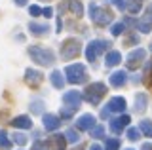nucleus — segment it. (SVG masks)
<instances>
[{"instance_id":"obj_1","label":"nucleus","mask_w":152,"mask_h":150,"mask_svg":"<svg viewBox=\"0 0 152 150\" xmlns=\"http://www.w3.org/2000/svg\"><path fill=\"white\" fill-rule=\"evenodd\" d=\"M28 53H31L32 59H34L36 63H40V65H51V63H53V55H51V51H46L44 48H31Z\"/></svg>"},{"instance_id":"obj_2","label":"nucleus","mask_w":152,"mask_h":150,"mask_svg":"<svg viewBox=\"0 0 152 150\" xmlns=\"http://www.w3.org/2000/svg\"><path fill=\"white\" fill-rule=\"evenodd\" d=\"M66 74H69V80L70 82H82L84 78H86V68H84V65H80V63H76V65H70L69 68H66Z\"/></svg>"},{"instance_id":"obj_3","label":"nucleus","mask_w":152,"mask_h":150,"mask_svg":"<svg viewBox=\"0 0 152 150\" xmlns=\"http://www.w3.org/2000/svg\"><path fill=\"white\" fill-rule=\"evenodd\" d=\"M104 95V86L103 84H93V86H89L88 90V101L89 103H99V99Z\"/></svg>"},{"instance_id":"obj_4","label":"nucleus","mask_w":152,"mask_h":150,"mask_svg":"<svg viewBox=\"0 0 152 150\" xmlns=\"http://www.w3.org/2000/svg\"><path fill=\"white\" fill-rule=\"evenodd\" d=\"M78 53H80V44L78 42H74V40L65 42V46H63V57L65 59H70V57H74V55H78Z\"/></svg>"},{"instance_id":"obj_5","label":"nucleus","mask_w":152,"mask_h":150,"mask_svg":"<svg viewBox=\"0 0 152 150\" xmlns=\"http://www.w3.org/2000/svg\"><path fill=\"white\" fill-rule=\"evenodd\" d=\"M108 44H104V42H101V40H97V42H93V44H89V48H88V51H86V55H88V59L89 61H93L95 57H97L101 51L107 48Z\"/></svg>"},{"instance_id":"obj_6","label":"nucleus","mask_w":152,"mask_h":150,"mask_svg":"<svg viewBox=\"0 0 152 150\" xmlns=\"http://www.w3.org/2000/svg\"><path fill=\"white\" fill-rule=\"evenodd\" d=\"M129 124V118L127 116H124V118H118V120H112V124H110V129L114 131V133H120V131L126 127V125Z\"/></svg>"},{"instance_id":"obj_7","label":"nucleus","mask_w":152,"mask_h":150,"mask_svg":"<svg viewBox=\"0 0 152 150\" xmlns=\"http://www.w3.org/2000/svg\"><path fill=\"white\" fill-rule=\"evenodd\" d=\"M93 124H95V118L91 114H86V116H82V118L78 120V127L80 129H91Z\"/></svg>"},{"instance_id":"obj_8","label":"nucleus","mask_w":152,"mask_h":150,"mask_svg":"<svg viewBox=\"0 0 152 150\" xmlns=\"http://www.w3.org/2000/svg\"><path fill=\"white\" fill-rule=\"evenodd\" d=\"M126 108V101L122 97H114V99L108 103V110H114V112H120Z\"/></svg>"},{"instance_id":"obj_9","label":"nucleus","mask_w":152,"mask_h":150,"mask_svg":"<svg viewBox=\"0 0 152 150\" xmlns=\"http://www.w3.org/2000/svg\"><path fill=\"white\" fill-rule=\"evenodd\" d=\"M150 23H152V6L146 10V17H145V19L139 21L141 31H142V32H148V31H150Z\"/></svg>"},{"instance_id":"obj_10","label":"nucleus","mask_w":152,"mask_h":150,"mask_svg":"<svg viewBox=\"0 0 152 150\" xmlns=\"http://www.w3.org/2000/svg\"><path fill=\"white\" fill-rule=\"evenodd\" d=\"M63 101L65 103H70V106H72V108H78V105H80V93H76V91L66 93V95L63 97Z\"/></svg>"},{"instance_id":"obj_11","label":"nucleus","mask_w":152,"mask_h":150,"mask_svg":"<svg viewBox=\"0 0 152 150\" xmlns=\"http://www.w3.org/2000/svg\"><path fill=\"white\" fill-rule=\"evenodd\" d=\"M44 127L46 129H57V127H59V120H57L55 118V116H51V114H48L46 116V118H44Z\"/></svg>"},{"instance_id":"obj_12","label":"nucleus","mask_w":152,"mask_h":150,"mask_svg":"<svg viewBox=\"0 0 152 150\" xmlns=\"http://www.w3.org/2000/svg\"><path fill=\"white\" fill-rule=\"evenodd\" d=\"M120 59H122L120 51H110V53L107 55V65H108V67H114V65L120 63Z\"/></svg>"},{"instance_id":"obj_13","label":"nucleus","mask_w":152,"mask_h":150,"mask_svg":"<svg viewBox=\"0 0 152 150\" xmlns=\"http://www.w3.org/2000/svg\"><path fill=\"white\" fill-rule=\"evenodd\" d=\"M12 124L15 125V127H31L32 122H31V118H27V116H19V118H15Z\"/></svg>"},{"instance_id":"obj_14","label":"nucleus","mask_w":152,"mask_h":150,"mask_svg":"<svg viewBox=\"0 0 152 150\" xmlns=\"http://www.w3.org/2000/svg\"><path fill=\"white\" fill-rule=\"evenodd\" d=\"M124 82H126V72H116V74H112V76H110V84H112V86H116V87H120Z\"/></svg>"},{"instance_id":"obj_15","label":"nucleus","mask_w":152,"mask_h":150,"mask_svg":"<svg viewBox=\"0 0 152 150\" xmlns=\"http://www.w3.org/2000/svg\"><path fill=\"white\" fill-rule=\"evenodd\" d=\"M142 57H145V51H142V50H135L129 55V67H135V63H139Z\"/></svg>"},{"instance_id":"obj_16","label":"nucleus","mask_w":152,"mask_h":150,"mask_svg":"<svg viewBox=\"0 0 152 150\" xmlns=\"http://www.w3.org/2000/svg\"><path fill=\"white\" fill-rule=\"evenodd\" d=\"M27 80L28 82H32L36 86V84H40L42 82V74H38L36 70H27Z\"/></svg>"},{"instance_id":"obj_17","label":"nucleus","mask_w":152,"mask_h":150,"mask_svg":"<svg viewBox=\"0 0 152 150\" xmlns=\"http://www.w3.org/2000/svg\"><path fill=\"white\" fill-rule=\"evenodd\" d=\"M135 105H137L135 108L139 110V112H142V110L146 108V95H139V97L135 99Z\"/></svg>"},{"instance_id":"obj_18","label":"nucleus","mask_w":152,"mask_h":150,"mask_svg":"<svg viewBox=\"0 0 152 150\" xmlns=\"http://www.w3.org/2000/svg\"><path fill=\"white\" fill-rule=\"evenodd\" d=\"M51 84H53L55 87H63L65 80L61 78V72H53V74H51Z\"/></svg>"},{"instance_id":"obj_19","label":"nucleus","mask_w":152,"mask_h":150,"mask_svg":"<svg viewBox=\"0 0 152 150\" xmlns=\"http://www.w3.org/2000/svg\"><path fill=\"white\" fill-rule=\"evenodd\" d=\"M141 129L145 131L148 137H152V124H150V122H141Z\"/></svg>"},{"instance_id":"obj_20","label":"nucleus","mask_w":152,"mask_h":150,"mask_svg":"<svg viewBox=\"0 0 152 150\" xmlns=\"http://www.w3.org/2000/svg\"><path fill=\"white\" fill-rule=\"evenodd\" d=\"M0 146H2V148H10V141L6 139V131H0Z\"/></svg>"},{"instance_id":"obj_21","label":"nucleus","mask_w":152,"mask_h":150,"mask_svg":"<svg viewBox=\"0 0 152 150\" xmlns=\"http://www.w3.org/2000/svg\"><path fill=\"white\" fill-rule=\"evenodd\" d=\"M31 31L34 32V34H42V32L46 31V27H44V25H36V23H32V25H31Z\"/></svg>"},{"instance_id":"obj_22","label":"nucleus","mask_w":152,"mask_h":150,"mask_svg":"<svg viewBox=\"0 0 152 150\" xmlns=\"http://www.w3.org/2000/svg\"><path fill=\"white\" fill-rule=\"evenodd\" d=\"M107 150H118V141L116 139H108L107 141Z\"/></svg>"},{"instance_id":"obj_23","label":"nucleus","mask_w":152,"mask_h":150,"mask_svg":"<svg viewBox=\"0 0 152 150\" xmlns=\"http://www.w3.org/2000/svg\"><path fill=\"white\" fill-rule=\"evenodd\" d=\"M66 137H69L70 143H74V141H78V133H74V129H70V131H66Z\"/></svg>"},{"instance_id":"obj_24","label":"nucleus","mask_w":152,"mask_h":150,"mask_svg":"<svg viewBox=\"0 0 152 150\" xmlns=\"http://www.w3.org/2000/svg\"><path fill=\"white\" fill-rule=\"evenodd\" d=\"M127 135H129V139H131V141L139 139V129H135V127H133V129H129V131H127Z\"/></svg>"},{"instance_id":"obj_25","label":"nucleus","mask_w":152,"mask_h":150,"mask_svg":"<svg viewBox=\"0 0 152 150\" xmlns=\"http://www.w3.org/2000/svg\"><path fill=\"white\" fill-rule=\"evenodd\" d=\"M120 32H124V25H122V23H118V25L112 27V34H120Z\"/></svg>"},{"instance_id":"obj_26","label":"nucleus","mask_w":152,"mask_h":150,"mask_svg":"<svg viewBox=\"0 0 152 150\" xmlns=\"http://www.w3.org/2000/svg\"><path fill=\"white\" fill-rule=\"evenodd\" d=\"M31 13H32V15H38V13H40V8H36V6H31Z\"/></svg>"},{"instance_id":"obj_27","label":"nucleus","mask_w":152,"mask_h":150,"mask_svg":"<svg viewBox=\"0 0 152 150\" xmlns=\"http://www.w3.org/2000/svg\"><path fill=\"white\" fill-rule=\"evenodd\" d=\"M44 15H46V17L51 15V10H50V8H46V10H44Z\"/></svg>"},{"instance_id":"obj_28","label":"nucleus","mask_w":152,"mask_h":150,"mask_svg":"<svg viewBox=\"0 0 152 150\" xmlns=\"http://www.w3.org/2000/svg\"><path fill=\"white\" fill-rule=\"evenodd\" d=\"M15 2L19 4V6H23V4H25V0H15Z\"/></svg>"},{"instance_id":"obj_29","label":"nucleus","mask_w":152,"mask_h":150,"mask_svg":"<svg viewBox=\"0 0 152 150\" xmlns=\"http://www.w3.org/2000/svg\"><path fill=\"white\" fill-rule=\"evenodd\" d=\"M91 150H103L101 146H97V144H95V146H91Z\"/></svg>"}]
</instances>
